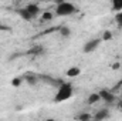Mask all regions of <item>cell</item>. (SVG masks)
<instances>
[{
	"label": "cell",
	"instance_id": "obj_1",
	"mask_svg": "<svg viewBox=\"0 0 122 121\" xmlns=\"http://www.w3.org/2000/svg\"><path fill=\"white\" fill-rule=\"evenodd\" d=\"M19 16L23 19V20H27V22H31L33 19H36L40 13V7L37 4H27L26 7L23 9H19L17 10Z\"/></svg>",
	"mask_w": 122,
	"mask_h": 121
},
{
	"label": "cell",
	"instance_id": "obj_2",
	"mask_svg": "<svg viewBox=\"0 0 122 121\" xmlns=\"http://www.w3.org/2000/svg\"><path fill=\"white\" fill-rule=\"evenodd\" d=\"M72 93H74V90H72V86L70 83H62L60 87H58V90H57L54 101L56 103H64V101H67V100L71 98Z\"/></svg>",
	"mask_w": 122,
	"mask_h": 121
},
{
	"label": "cell",
	"instance_id": "obj_3",
	"mask_svg": "<svg viewBox=\"0 0 122 121\" xmlns=\"http://www.w3.org/2000/svg\"><path fill=\"white\" fill-rule=\"evenodd\" d=\"M75 6L72 4V3H70V1H60L58 4H57V7H56V14L57 16H70V14H72V13H75Z\"/></svg>",
	"mask_w": 122,
	"mask_h": 121
},
{
	"label": "cell",
	"instance_id": "obj_4",
	"mask_svg": "<svg viewBox=\"0 0 122 121\" xmlns=\"http://www.w3.org/2000/svg\"><path fill=\"white\" fill-rule=\"evenodd\" d=\"M99 44H101V38H92V40H90V41L85 43L84 51H85V53H92V51H95V50L99 47Z\"/></svg>",
	"mask_w": 122,
	"mask_h": 121
},
{
	"label": "cell",
	"instance_id": "obj_5",
	"mask_svg": "<svg viewBox=\"0 0 122 121\" xmlns=\"http://www.w3.org/2000/svg\"><path fill=\"white\" fill-rule=\"evenodd\" d=\"M23 80L24 81H27V84H30V86H34L40 78H38V74H34V73H24L23 74Z\"/></svg>",
	"mask_w": 122,
	"mask_h": 121
},
{
	"label": "cell",
	"instance_id": "obj_6",
	"mask_svg": "<svg viewBox=\"0 0 122 121\" xmlns=\"http://www.w3.org/2000/svg\"><path fill=\"white\" fill-rule=\"evenodd\" d=\"M99 95H101V100L107 101L108 104H111V103H114V101H115V95H114V93H112V91L102 90L101 93H99Z\"/></svg>",
	"mask_w": 122,
	"mask_h": 121
},
{
	"label": "cell",
	"instance_id": "obj_7",
	"mask_svg": "<svg viewBox=\"0 0 122 121\" xmlns=\"http://www.w3.org/2000/svg\"><path fill=\"white\" fill-rule=\"evenodd\" d=\"M94 117H95V120H105L109 117V113H108V110H99Z\"/></svg>",
	"mask_w": 122,
	"mask_h": 121
},
{
	"label": "cell",
	"instance_id": "obj_8",
	"mask_svg": "<svg viewBox=\"0 0 122 121\" xmlns=\"http://www.w3.org/2000/svg\"><path fill=\"white\" fill-rule=\"evenodd\" d=\"M44 50H43V47L41 46H34L33 49H30L29 51H27V54H30V56H37V54H41Z\"/></svg>",
	"mask_w": 122,
	"mask_h": 121
},
{
	"label": "cell",
	"instance_id": "obj_9",
	"mask_svg": "<svg viewBox=\"0 0 122 121\" xmlns=\"http://www.w3.org/2000/svg\"><path fill=\"white\" fill-rule=\"evenodd\" d=\"M99 100H101L99 93H92L91 95L88 97V104H95V103H98Z\"/></svg>",
	"mask_w": 122,
	"mask_h": 121
},
{
	"label": "cell",
	"instance_id": "obj_10",
	"mask_svg": "<svg viewBox=\"0 0 122 121\" xmlns=\"http://www.w3.org/2000/svg\"><path fill=\"white\" fill-rule=\"evenodd\" d=\"M80 73H81V70H80L78 67H71V68L67 71V76H68V77H77V76H80Z\"/></svg>",
	"mask_w": 122,
	"mask_h": 121
},
{
	"label": "cell",
	"instance_id": "obj_11",
	"mask_svg": "<svg viewBox=\"0 0 122 121\" xmlns=\"http://www.w3.org/2000/svg\"><path fill=\"white\" fill-rule=\"evenodd\" d=\"M112 1V9L115 11H121L122 10V0H111Z\"/></svg>",
	"mask_w": 122,
	"mask_h": 121
},
{
	"label": "cell",
	"instance_id": "obj_12",
	"mask_svg": "<svg viewBox=\"0 0 122 121\" xmlns=\"http://www.w3.org/2000/svg\"><path fill=\"white\" fill-rule=\"evenodd\" d=\"M53 19V13H50V11H46L43 16H41V20L43 22H48V20H51Z\"/></svg>",
	"mask_w": 122,
	"mask_h": 121
},
{
	"label": "cell",
	"instance_id": "obj_13",
	"mask_svg": "<svg viewBox=\"0 0 122 121\" xmlns=\"http://www.w3.org/2000/svg\"><path fill=\"white\" fill-rule=\"evenodd\" d=\"M115 20H117V24H118L119 27H122V10L117 13V16H115Z\"/></svg>",
	"mask_w": 122,
	"mask_h": 121
},
{
	"label": "cell",
	"instance_id": "obj_14",
	"mask_svg": "<svg viewBox=\"0 0 122 121\" xmlns=\"http://www.w3.org/2000/svg\"><path fill=\"white\" fill-rule=\"evenodd\" d=\"M58 30H60V33L62 34V36H65V37H67V36H70V33H71V31H70V29H68V27H65V26L60 27Z\"/></svg>",
	"mask_w": 122,
	"mask_h": 121
},
{
	"label": "cell",
	"instance_id": "obj_15",
	"mask_svg": "<svg viewBox=\"0 0 122 121\" xmlns=\"http://www.w3.org/2000/svg\"><path fill=\"white\" fill-rule=\"evenodd\" d=\"M112 38V34H111V31H105L104 33V36H102V40H105V41H109Z\"/></svg>",
	"mask_w": 122,
	"mask_h": 121
},
{
	"label": "cell",
	"instance_id": "obj_16",
	"mask_svg": "<svg viewBox=\"0 0 122 121\" xmlns=\"http://www.w3.org/2000/svg\"><path fill=\"white\" fill-rule=\"evenodd\" d=\"M21 81H23V77H20V78H14V80L11 81V84H13L14 87H19V86L21 84Z\"/></svg>",
	"mask_w": 122,
	"mask_h": 121
},
{
	"label": "cell",
	"instance_id": "obj_17",
	"mask_svg": "<svg viewBox=\"0 0 122 121\" xmlns=\"http://www.w3.org/2000/svg\"><path fill=\"white\" fill-rule=\"evenodd\" d=\"M78 118H81V120H88V118H90V116H88V114H82V116H80Z\"/></svg>",
	"mask_w": 122,
	"mask_h": 121
},
{
	"label": "cell",
	"instance_id": "obj_18",
	"mask_svg": "<svg viewBox=\"0 0 122 121\" xmlns=\"http://www.w3.org/2000/svg\"><path fill=\"white\" fill-rule=\"evenodd\" d=\"M0 30H9L6 26H3V24H0Z\"/></svg>",
	"mask_w": 122,
	"mask_h": 121
},
{
	"label": "cell",
	"instance_id": "obj_19",
	"mask_svg": "<svg viewBox=\"0 0 122 121\" xmlns=\"http://www.w3.org/2000/svg\"><path fill=\"white\" fill-rule=\"evenodd\" d=\"M119 108H121V110H122V100H121V101H119Z\"/></svg>",
	"mask_w": 122,
	"mask_h": 121
},
{
	"label": "cell",
	"instance_id": "obj_20",
	"mask_svg": "<svg viewBox=\"0 0 122 121\" xmlns=\"http://www.w3.org/2000/svg\"><path fill=\"white\" fill-rule=\"evenodd\" d=\"M121 100H122V98H121Z\"/></svg>",
	"mask_w": 122,
	"mask_h": 121
}]
</instances>
